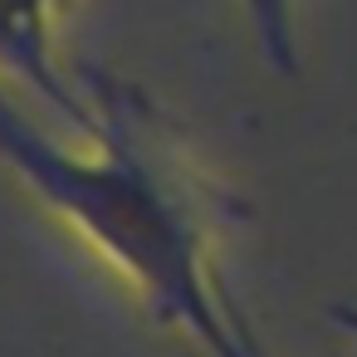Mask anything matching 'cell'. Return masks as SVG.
Masks as SVG:
<instances>
[{"instance_id": "4", "label": "cell", "mask_w": 357, "mask_h": 357, "mask_svg": "<svg viewBox=\"0 0 357 357\" xmlns=\"http://www.w3.org/2000/svg\"><path fill=\"white\" fill-rule=\"evenodd\" d=\"M333 323L357 337V303H333Z\"/></svg>"}, {"instance_id": "2", "label": "cell", "mask_w": 357, "mask_h": 357, "mask_svg": "<svg viewBox=\"0 0 357 357\" xmlns=\"http://www.w3.org/2000/svg\"><path fill=\"white\" fill-rule=\"evenodd\" d=\"M69 0H0V79L25 84L54 118L69 123L74 137H89L98 123V103L79 93L59 59V15Z\"/></svg>"}, {"instance_id": "3", "label": "cell", "mask_w": 357, "mask_h": 357, "mask_svg": "<svg viewBox=\"0 0 357 357\" xmlns=\"http://www.w3.org/2000/svg\"><path fill=\"white\" fill-rule=\"evenodd\" d=\"M250 35H255V50L264 54V64L279 74V79H298L303 69V50H298V6L294 0H235Z\"/></svg>"}, {"instance_id": "1", "label": "cell", "mask_w": 357, "mask_h": 357, "mask_svg": "<svg viewBox=\"0 0 357 357\" xmlns=\"http://www.w3.org/2000/svg\"><path fill=\"white\" fill-rule=\"evenodd\" d=\"M0 167L54 211L167 328L206 357H264L225 298L191 196L137 123L98 103L89 137L45 132L0 89Z\"/></svg>"}]
</instances>
